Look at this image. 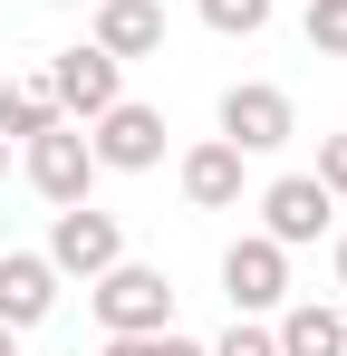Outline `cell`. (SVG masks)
I'll return each mask as SVG.
<instances>
[{"instance_id": "1", "label": "cell", "mask_w": 347, "mask_h": 356, "mask_svg": "<svg viewBox=\"0 0 347 356\" xmlns=\"http://www.w3.org/2000/svg\"><path fill=\"white\" fill-rule=\"evenodd\" d=\"M87 298H97V327H107V337H155V327H174V280H164V270H145V260L97 270Z\"/></svg>"}, {"instance_id": "2", "label": "cell", "mask_w": 347, "mask_h": 356, "mask_svg": "<svg viewBox=\"0 0 347 356\" xmlns=\"http://www.w3.org/2000/svg\"><path fill=\"white\" fill-rule=\"evenodd\" d=\"M289 135H299L289 87H270V77H241V87L222 97V145H241V154H280Z\"/></svg>"}, {"instance_id": "3", "label": "cell", "mask_w": 347, "mask_h": 356, "mask_svg": "<svg viewBox=\"0 0 347 356\" xmlns=\"http://www.w3.org/2000/svg\"><path fill=\"white\" fill-rule=\"evenodd\" d=\"M87 154H97V174H155V164H164V116L116 97L107 116L87 125Z\"/></svg>"}, {"instance_id": "4", "label": "cell", "mask_w": 347, "mask_h": 356, "mask_svg": "<svg viewBox=\"0 0 347 356\" xmlns=\"http://www.w3.org/2000/svg\"><path fill=\"white\" fill-rule=\"evenodd\" d=\"M116 260H125V232H116V212H97V202H58L49 270H68V280H97V270H116Z\"/></svg>"}, {"instance_id": "5", "label": "cell", "mask_w": 347, "mask_h": 356, "mask_svg": "<svg viewBox=\"0 0 347 356\" xmlns=\"http://www.w3.org/2000/svg\"><path fill=\"white\" fill-rule=\"evenodd\" d=\"M29 183H39V202H87V183H97L87 125H68V116H58L49 135H29Z\"/></svg>"}, {"instance_id": "6", "label": "cell", "mask_w": 347, "mask_h": 356, "mask_svg": "<svg viewBox=\"0 0 347 356\" xmlns=\"http://www.w3.org/2000/svg\"><path fill=\"white\" fill-rule=\"evenodd\" d=\"M116 67H125V58H107L97 39H87V49H58V67H49V87H58V116H68V125H97V116L116 106V97H125V87H116Z\"/></svg>"}, {"instance_id": "7", "label": "cell", "mask_w": 347, "mask_h": 356, "mask_svg": "<svg viewBox=\"0 0 347 356\" xmlns=\"http://www.w3.org/2000/svg\"><path fill=\"white\" fill-rule=\"evenodd\" d=\"M328 212H338V193L318 174H280L270 193H261V232L280 241V250H299V241H318L328 232Z\"/></svg>"}, {"instance_id": "8", "label": "cell", "mask_w": 347, "mask_h": 356, "mask_svg": "<svg viewBox=\"0 0 347 356\" xmlns=\"http://www.w3.org/2000/svg\"><path fill=\"white\" fill-rule=\"evenodd\" d=\"M222 289H231V308H280V298H289V250L270 232L231 241V250H222Z\"/></svg>"}, {"instance_id": "9", "label": "cell", "mask_w": 347, "mask_h": 356, "mask_svg": "<svg viewBox=\"0 0 347 356\" xmlns=\"http://www.w3.org/2000/svg\"><path fill=\"white\" fill-rule=\"evenodd\" d=\"M49 308H58L49 250H0V327H39Z\"/></svg>"}, {"instance_id": "10", "label": "cell", "mask_w": 347, "mask_h": 356, "mask_svg": "<svg viewBox=\"0 0 347 356\" xmlns=\"http://www.w3.org/2000/svg\"><path fill=\"white\" fill-rule=\"evenodd\" d=\"M183 202H193V212H231V202H241V145H222V135L193 145V154H183Z\"/></svg>"}, {"instance_id": "11", "label": "cell", "mask_w": 347, "mask_h": 356, "mask_svg": "<svg viewBox=\"0 0 347 356\" xmlns=\"http://www.w3.org/2000/svg\"><path fill=\"white\" fill-rule=\"evenodd\" d=\"M97 49L107 58H155L164 49V10L155 0H97Z\"/></svg>"}, {"instance_id": "12", "label": "cell", "mask_w": 347, "mask_h": 356, "mask_svg": "<svg viewBox=\"0 0 347 356\" xmlns=\"http://www.w3.org/2000/svg\"><path fill=\"white\" fill-rule=\"evenodd\" d=\"M270 337H280V356H347V318H338V308H318V298H299Z\"/></svg>"}, {"instance_id": "13", "label": "cell", "mask_w": 347, "mask_h": 356, "mask_svg": "<svg viewBox=\"0 0 347 356\" xmlns=\"http://www.w3.org/2000/svg\"><path fill=\"white\" fill-rule=\"evenodd\" d=\"M49 125H58V87L49 77H0V135L29 145V135H49Z\"/></svg>"}, {"instance_id": "14", "label": "cell", "mask_w": 347, "mask_h": 356, "mask_svg": "<svg viewBox=\"0 0 347 356\" xmlns=\"http://www.w3.org/2000/svg\"><path fill=\"white\" fill-rule=\"evenodd\" d=\"M193 10H203V19H213V29H222V39H261V29H270V10H280V0H193Z\"/></svg>"}, {"instance_id": "15", "label": "cell", "mask_w": 347, "mask_h": 356, "mask_svg": "<svg viewBox=\"0 0 347 356\" xmlns=\"http://www.w3.org/2000/svg\"><path fill=\"white\" fill-rule=\"evenodd\" d=\"M299 29H309V49H318V58H347V0H309V19H299Z\"/></svg>"}, {"instance_id": "16", "label": "cell", "mask_w": 347, "mask_h": 356, "mask_svg": "<svg viewBox=\"0 0 347 356\" xmlns=\"http://www.w3.org/2000/svg\"><path fill=\"white\" fill-rule=\"evenodd\" d=\"M203 356H280V337H270V327H231L222 347H203Z\"/></svg>"}, {"instance_id": "17", "label": "cell", "mask_w": 347, "mask_h": 356, "mask_svg": "<svg viewBox=\"0 0 347 356\" xmlns=\"http://www.w3.org/2000/svg\"><path fill=\"white\" fill-rule=\"evenodd\" d=\"M318 183H328V193H347V135H328V145H318Z\"/></svg>"}, {"instance_id": "18", "label": "cell", "mask_w": 347, "mask_h": 356, "mask_svg": "<svg viewBox=\"0 0 347 356\" xmlns=\"http://www.w3.org/2000/svg\"><path fill=\"white\" fill-rule=\"evenodd\" d=\"M145 356H203V347H193V337H174V327H155V337H145Z\"/></svg>"}, {"instance_id": "19", "label": "cell", "mask_w": 347, "mask_h": 356, "mask_svg": "<svg viewBox=\"0 0 347 356\" xmlns=\"http://www.w3.org/2000/svg\"><path fill=\"white\" fill-rule=\"evenodd\" d=\"M0 356H20V327H0Z\"/></svg>"}, {"instance_id": "20", "label": "cell", "mask_w": 347, "mask_h": 356, "mask_svg": "<svg viewBox=\"0 0 347 356\" xmlns=\"http://www.w3.org/2000/svg\"><path fill=\"white\" fill-rule=\"evenodd\" d=\"M0 174H10V135H0Z\"/></svg>"}, {"instance_id": "21", "label": "cell", "mask_w": 347, "mask_h": 356, "mask_svg": "<svg viewBox=\"0 0 347 356\" xmlns=\"http://www.w3.org/2000/svg\"><path fill=\"white\" fill-rule=\"evenodd\" d=\"M338 280H347V241H338Z\"/></svg>"}]
</instances>
